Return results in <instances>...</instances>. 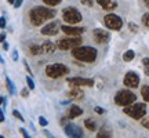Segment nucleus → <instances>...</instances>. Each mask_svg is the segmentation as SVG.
Returning <instances> with one entry per match:
<instances>
[{"label": "nucleus", "mask_w": 149, "mask_h": 138, "mask_svg": "<svg viewBox=\"0 0 149 138\" xmlns=\"http://www.w3.org/2000/svg\"><path fill=\"white\" fill-rule=\"evenodd\" d=\"M141 123H142V126H144L145 128H148L149 130V117H142V119H141Z\"/></svg>", "instance_id": "2f4dec72"}, {"label": "nucleus", "mask_w": 149, "mask_h": 138, "mask_svg": "<svg viewBox=\"0 0 149 138\" xmlns=\"http://www.w3.org/2000/svg\"><path fill=\"white\" fill-rule=\"evenodd\" d=\"M22 3H24V0H15V3H14V7H15V8H19V7H21L22 6Z\"/></svg>", "instance_id": "c9c22d12"}, {"label": "nucleus", "mask_w": 149, "mask_h": 138, "mask_svg": "<svg viewBox=\"0 0 149 138\" xmlns=\"http://www.w3.org/2000/svg\"><path fill=\"white\" fill-rule=\"evenodd\" d=\"M72 57L77 61L91 64L97 59V50L90 46H79L72 50Z\"/></svg>", "instance_id": "f03ea898"}, {"label": "nucleus", "mask_w": 149, "mask_h": 138, "mask_svg": "<svg viewBox=\"0 0 149 138\" xmlns=\"http://www.w3.org/2000/svg\"><path fill=\"white\" fill-rule=\"evenodd\" d=\"M21 95L22 97H28L29 95V90H28V89H24V90L21 91Z\"/></svg>", "instance_id": "58836bf2"}, {"label": "nucleus", "mask_w": 149, "mask_h": 138, "mask_svg": "<svg viewBox=\"0 0 149 138\" xmlns=\"http://www.w3.org/2000/svg\"><path fill=\"white\" fill-rule=\"evenodd\" d=\"M81 44V39L80 36H69V37H64V39H59L57 42V47L62 51H68V50H73V48L79 47Z\"/></svg>", "instance_id": "0eeeda50"}, {"label": "nucleus", "mask_w": 149, "mask_h": 138, "mask_svg": "<svg viewBox=\"0 0 149 138\" xmlns=\"http://www.w3.org/2000/svg\"><path fill=\"white\" fill-rule=\"evenodd\" d=\"M65 134L68 135V138H83L84 137L83 130H81L79 126L73 124V123L65 124Z\"/></svg>", "instance_id": "9d476101"}, {"label": "nucleus", "mask_w": 149, "mask_h": 138, "mask_svg": "<svg viewBox=\"0 0 149 138\" xmlns=\"http://www.w3.org/2000/svg\"><path fill=\"white\" fill-rule=\"evenodd\" d=\"M26 83H28V89L29 90H35V82H33V79L31 77V76H26Z\"/></svg>", "instance_id": "bb28decb"}, {"label": "nucleus", "mask_w": 149, "mask_h": 138, "mask_svg": "<svg viewBox=\"0 0 149 138\" xmlns=\"http://www.w3.org/2000/svg\"><path fill=\"white\" fill-rule=\"evenodd\" d=\"M57 15V10L55 8H48V7H43V6H36L33 7L31 13H29V20L33 26H40L42 24L46 21L53 20Z\"/></svg>", "instance_id": "f257e3e1"}, {"label": "nucleus", "mask_w": 149, "mask_h": 138, "mask_svg": "<svg viewBox=\"0 0 149 138\" xmlns=\"http://www.w3.org/2000/svg\"><path fill=\"white\" fill-rule=\"evenodd\" d=\"M134 57H135V53H134L133 50H127L126 53L123 54V61H126V62H130V61H133Z\"/></svg>", "instance_id": "5701e85b"}, {"label": "nucleus", "mask_w": 149, "mask_h": 138, "mask_svg": "<svg viewBox=\"0 0 149 138\" xmlns=\"http://www.w3.org/2000/svg\"><path fill=\"white\" fill-rule=\"evenodd\" d=\"M43 133L46 134V135H47L48 138H55V137H54V135H53V134H51V133H48V130H43Z\"/></svg>", "instance_id": "a19ab883"}, {"label": "nucleus", "mask_w": 149, "mask_h": 138, "mask_svg": "<svg viewBox=\"0 0 149 138\" xmlns=\"http://www.w3.org/2000/svg\"><path fill=\"white\" fill-rule=\"evenodd\" d=\"M29 53L32 54V55H39V54L43 53V48H42V46H39V44H32V46L29 47Z\"/></svg>", "instance_id": "412c9836"}, {"label": "nucleus", "mask_w": 149, "mask_h": 138, "mask_svg": "<svg viewBox=\"0 0 149 138\" xmlns=\"http://www.w3.org/2000/svg\"><path fill=\"white\" fill-rule=\"evenodd\" d=\"M8 3H10V4H14V3H15V0H8Z\"/></svg>", "instance_id": "de8ad7c7"}, {"label": "nucleus", "mask_w": 149, "mask_h": 138, "mask_svg": "<svg viewBox=\"0 0 149 138\" xmlns=\"http://www.w3.org/2000/svg\"><path fill=\"white\" fill-rule=\"evenodd\" d=\"M141 95L144 98V101L149 104V86L148 84H145L141 87Z\"/></svg>", "instance_id": "4be33fe9"}, {"label": "nucleus", "mask_w": 149, "mask_h": 138, "mask_svg": "<svg viewBox=\"0 0 149 138\" xmlns=\"http://www.w3.org/2000/svg\"><path fill=\"white\" fill-rule=\"evenodd\" d=\"M13 59H14V61H17V59H18V51H17V50H14V51H13Z\"/></svg>", "instance_id": "ea45409f"}, {"label": "nucleus", "mask_w": 149, "mask_h": 138, "mask_svg": "<svg viewBox=\"0 0 149 138\" xmlns=\"http://www.w3.org/2000/svg\"><path fill=\"white\" fill-rule=\"evenodd\" d=\"M24 65H25V68H26V70H28V73H29V75H32V70H31V68H29V65H28V62H26V59H24Z\"/></svg>", "instance_id": "4c0bfd02"}, {"label": "nucleus", "mask_w": 149, "mask_h": 138, "mask_svg": "<svg viewBox=\"0 0 149 138\" xmlns=\"http://www.w3.org/2000/svg\"><path fill=\"white\" fill-rule=\"evenodd\" d=\"M8 48H10V46H8V43L4 42V43H3V50H6V51H7Z\"/></svg>", "instance_id": "37998d69"}, {"label": "nucleus", "mask_w": 149, "mask_h": 138, "mask_svg": "<svg viewBox=\"0 0 149 138\" xmlns=\"http://www.w3.org/2000/svg\"><path fill=\"white\" fill-rule=\"evenodd\" d=\"M42 48H43V53L53 54V53H55V50H57V44H54L53 42H44L42 44Z\"/></svg>", "instance_id": "a211bd4d"}, {"label": "nucleus", "mask_w": 149, "mask_h": 138, "mask_svg": "<svg viewBox=\"0 0 149 138\" xmlns=\"http://www.w3.org/2000/svg\"><path fill=\"white\" fill-rule=\"evenodd\" d=\"M3 122H4V113L0 109V123H3Z\"/></svg>", "instance_id": "79ce46f5"}, {"label": "nucleus", "mask_w": 149, "mask_h": 138, "mask_svg": "<svg viewBox=\"0 0 149 138\" xmlns=\"http://www.w3.org/2000/svg\"><path fill=\"white\" fill-rule=\"evenodd\" d=\"M13 116L17 117V119H18V120H21V122H25L24 116H22V115H21V113H19L18 111H13Z\"/></svg>", "instance_id": "c756f323"}, {"label": "nucleus", "mask_w": 149, "mask_h": 138, "mask_svg": "<svg viewBox=\"0 0 149 138\" xmlns=\"http://www.w3.org/2000/svg\"><path fill=\"white\" fill-rule=\"evenodd\" d=\"M135 100H137V95L130 90H120L117 91L116 95H115V104L119 106L131 105V104L135 102Z\"/></svg>", "instance_id": "423d86ee"}, {"label": "nucleus", "mask_w": 149, "mask_h": 138, "mask_svg": "<svg viewBox=\"0 0 149 138\" xmlns=\"http://www.w3.org/2000/svg\"><path fill=\"white\" fill-rule=\"evenodd\" d=\"M66 83L70 87H93L94 86V80L86 79V77H68Z\"/></svg>", "instance_id": "1a4fd4ad"}, {"label": "nucleus", "mask_w": 149, "mask_h": 138, "mask_svg": "<svg viewBox=\"0 0 149 138\" xmlns=\"http://www.w3.org/2000/svg\"><path fill=\"white\" fill-rule=\"evenodd\" d=\"M123 112H124L127 116L131 117V119L141 120V119L146 115V105H145L144 102H137V104L134 102V104H131V105L124 106Z\"/></svg>", "instance_id": "7ed1b4c3"}, {"label": "nucleus", "mask_w": 149, "mask_h": 138, "mask_svg": "<svg viewBox=\"0 0 149 138\" xmlns=\"http://www.w3.org/2000/svg\"><path fill=\"white\" fill-rule=\"evenodd\" d=\"M94 112H95V113H98V115H102L105 111H104L102 108H100V106H95V108H94Z\"/></svg>", "instance_id": "e433bc0d"}, {"label": "nucleus", "mask_w": 149, "mask_h": 138, "mask_svg": "<svg viewBox=\"0 0 149 138\" xmlns=\"http://www.w3.org/2000/svg\"><path fill=\"white\" fill-rule=\"evenodd\" d=\"M83 115V109L80 108V106L77 105H72L69 108V115H68V117H69L70 120L72 119H76V117H79Z\"/></svg>", "instance_id": "f3484780"}, {"label": "nucleus", "mask_w": 149, "mask_h": 138, "mask_svg": "<svg viewBox=\"0 0 149 138\" xmlns=\"http://www.w3.org/2000/svg\"><path fill=\"white\" fill-rule=\"evenodd\" d=\"M83 90H81V87H72L70 91L68 93V97H69L70 100H81L83 98Z\"/></svg>", "instance_id": "dca6fc26"}, {"label": "nucleus", "mask_w": 149, "mask_h": 138, "mask_svg": "<svg viewBox=\"0 0 149 138\" xmlns=\"http://www.w3.org/2000/svg\"><path fill=\"white\" fill-rule=\"evenodd\" d=\"M4 100H6L4 97H0V104H3V102H4Z\"/></svg>", "instance_id": "49530a36"}, {"label": "nucleus", "mask_w": 149, "mask_h": 138, "mask_svg": "<svg viewBox=\"0 0 149 138\" xmlns=\"http://www.w3.org/2000/svg\"><path fill=\"white\" fill-rule=\"evenodd\" d=\"M93 36H94V40L100 44H105V43L109 42V33L104 29H94Z\"/></svg>", "instance_id": "4468645a"}, {"label": "nucleus", "mask_w": 149, "mask_h": 138, "mask_svg": "<svg viewBox=\"0 0 149 138\" xmlns=\"http://www.w3.org/2000/svg\"><path fill=\"white\" fill-rule=\"evenodd\" d=\"M69 73V68L64 64H50L46 66V75H47L50 79H59L65 75Z\"/></svg>", "instance_id": "39448f33"}, {"label": "nucleus", "mask_w": 149, "mask_h": 138, "mask_svg": "<svg viewBox=\"0 0 149 138\" xmlns=\"http://www.w3.org/2000/svg\"><path fill=\"white\" fill-rule=\"evenodd\" d=\"M6 84H7V89H8L10 95H14V94H15V87H14V83L11 82V79L8 77V76L6 77Z\"/></svg>", "instance_id": "b1692460"}, {"label": "nucleus", "mask_w": 149, "mask_h": 138, "mask_svg": "<svg viewBox=\"0 0 149 138\" xmlns=\"http://www.w3.org/2000/svg\"><path fill=\"white\" fill-rule=\"evenodd\" d=\"M97 138H112V131L107 127H102L98 133H97Z\"/></svg>", "instance_id": "6ab92c4d"}, {"label": "nucleus", "mask_w": 149, "mask_h": 138, "mask_svg": "<svg viewBox=\"0 0 149 138\" xmlns=\"http://www.w3.org/2000/svg\"><path fill=\"white\" fill-rule=\"evenodd\" d=\"M142 1H144V3H145V6H146V7H148V8H149V0H142Z\"/></svg>", "instance_id": "a18cd8bd"}, {"label": "nucleus", "mask_w": 149, "mask_h": 138, "mask_svg": "<svg viewBox=\"0 0 149 138\" xmlns=\"http://www.w3.org/2000/svg\"><path fill=\"white\" fill-rule=\"evenodd\" d=\"M42 35L44 36H54V35H57L58 33V22L57 21H51L48 22L47 25H44L42 28Z\"/></svg>", "instance_id": "ddd939ff"}, {"label": "nucleus", "mask_w": 149, "mask_h": 138, "mask_svg": "<svg viewBox=\"0 0 149 138\" xmlns=\"http://www.w3.org/2000/svg\"><path fill=\"white\" fill-rule=\"evenodd\" d=\"M0 138H4V137H3V135H0Z\"/></svg>", "instance_id": "8fccbe9b"}, {"label": "nucleus", "mask_w": 149, "mask_h": 138, "mask_svg": "<svg viewBox=\"0 0 149 138\" xmlns=\"http://www.w3.org/2000/svg\"><path fill=\"white\" fill-rule=\"evenodd\" d=\"M19 133L22 134V137H24V138H31V137H29V134H28V131H26V130H25L24 127L19 128Z\"/></svg>", "instance_id": "f704fd0d"}, {"label": "nucleus", "mask_w": 149, "mask_h": 138, "mask_svg": "<svg viewBox=\"0 0 149 138\" xmlns=\"http://www.w3.org/2000/svg\"><path fill=\"white\" fill-rule=\"evenodd\" d=\"M123 83L128 89H137L139 86V76L135 72H127L123 79Z\"/></svg>", "instance_id": "9b49d317"}, {"label": "nucleus", "mask_w": 149, "mask_h": 138, "mask_svg": "<svg viewBox=\"0 0 149 138\" xmlns=\"http://www.w3.org/2000/svg\"><path fill=\"white\" fill-rule=\"evenodd\" d=\"M80 1L83 6H87V7H93V4H94V0H80Z\"/></svg>", "instance_id": "7c9ffc66"}, {"label": "nucleus", "mask_w": 149, "mask_h": 138, "mask_svg": "<svg viewBox=\"0 0 149 138\" xmlns=\"http://www.w3.org/2000/svg\"><path fill=\"white\" fill-rule=\"evenodd\" d=\"M62 20L66 22V25H76L83 20V17L76 7H65L62 10Z\"/></svg>", "instance_id": "20e7f679"}, {"label": "nucleus", "mask_w": 149, "mask_h": 138, "mask_svg": "<svg viewBox=\"0 0 149 138\" xmlns=\"http://www.w3.org/2000/svg\"><path fill=\"white\" fill-rule=\"evenodd\" d=\"M128 28H130V31H133V32H137V31H138V26H137L135 24H133V22L128 24Z\"/></svg>", "instance_id": "72a5a7b5"}, {"label": "nucleus", "mask_w": 149, "mask_h": 138, "mask_svg": "<svg viewBox=\"0 0 149 138\" xmlns=\"http://www.w3.org/2000/svg\"><path fill=\"white\" fill-rule=\"evenodd\" d=\"M0 62H1V64H4V59L1 58V55H0Z\"/></svg>", "instance_id": "09e8293b"}, {"label": "nucleus", "mask_w": 149, "mask_h": 138, "mask_svg": "<svg viewBox=\"0 0 149 138\" xmlns=\"http://www.w3.org/2000/svg\"><path fill=\"white\" fill-rule=\"evenodd\" d=\"M4 40H6V33H1V35H0V42L4 43Z\"/></svg>", "instance_id": "c03bdc74"}, {"label": "nucleus", "mask_w": 149, "mask_h": 138, "mask_svg": "<svg viewBox=\"0 0 149 138\" xmlns=\"http://www.w3.org/2000/svg\"><path fill=\"white\" fill-rule=\"evenodd\" d=\"M6 25H7L6 18L4 17H0V29H6Z\"/></svg>", "instance_id": "473e14b6"}, {"label": "nucleus", "mask_w": 149, "mask_h": 138, "mask_svg": "<svg viewBox=\"0 0 149 138\" xmlns=\"http://www.w3.org/2000/svg\"><path fill=\"white\" fill-rule=\"evenodd\" d=\"M104 24H105L107 28L111 29V31H120L123 26V20L119 15L111 13V14H108V15L104 17Z\"/></svg>", "instance_id": "6e6552de"}, {"label": "nucleus", "mask_w": 149, "mask_h": 138, "mask_svg": "<svg viewBox=\"0 0 149 138\" xmlns=\"http://www.w3.org/2000/svg\"><path fill=\"white\" fill-rule=\"evenodd\" d=\"M95 1L101 6L104 10H107V11L115 10V8H116V6H117L116 1H112V0H95Z\"/></svg>", "instance_id": "2eb2a0df"}, {"label": "nucleus", "mask_w": 149, "mask_h": 138, "mask_svg": "<svg viewBox=\"0 0 149 138\" xmlns=\"http://www.w3.org/2000/svg\"><path fill=\"white\" fill-rule=\"evenodd\" d=\"M39 124H40L42 127H47V126H48L47 119H46L44 116H40V117H39Z\"/></svg>", "instance_id": "c85d7f7f"}, {"label": "nucleus", "mask_w": 149, "mask_h": 138, "mask_svg": "<svg viewBox=\"0 0 149 138\" xmlns=\"http://www.w3.org/2000/svg\"><path fill=\"white\" fill-rule=\"evenodd\" d=\"M84 126H86V128H87V130H90V131H95V130H97L95 122H94L93 119H90V117L84 120Z\"/></svg>", "instance_id": "aec40b11"}, {"label": "nucleus", "mask_w": 149, "mask_h": 138, "mask_svg": "<svg viewBox=\"0 0 149 138\" xmlns=\"http://www.w3.org/2000/svg\"><path fill=\"white\" fill-rule=\"evenodd\" d=\"M61 31H62L65 35H68V36H80L86 29L81 26H74V25H62V26H61Z\"/></svg>", "instance_id": "f8f14e48"}, {"label": "nucleus", "mask_w": 149, "mask_h": 138, "mask_svg": "<svg viewBox=\"0 0 149 138\" xmlns=\"http://www.w3.org/2000/svg\"><path fill=\"white\" fill-rule=\"evenodd\" d=\"M142 64H144V70H145V75L146 76H149V58L146 57V58L142 59Z\"/></svg>", "instance_id": "a878e982"}, {"label": "nucleus", "mask_w": 149, "mask_h": 138, "mask_svg": "<svg viewBox=\"0 0 149 138\" xmlns=\"http://www.w3.org/2000/svg\"><path fill=\"white\" fill-rule=\"evenodd\" d=\"M62 0H43V3L44 4H47L48 7H55V6H58Z\"/></svg>", "instance_id": "393cba45"}, {"label": "nucleus", "mask_w": 149, "mask_h": 138, "mask_svg": "<svg viewBox=\"0 0 149 138\" xmlns=\"http://www.w3.org/2000/svg\"><path fill=\"white\" fill-rule=\"evenodd\" d=\"M142 24H144L146 28H149V11L142 15Z\"/></svg>", "instance_id": "cd10ccee"}]
</instances>
